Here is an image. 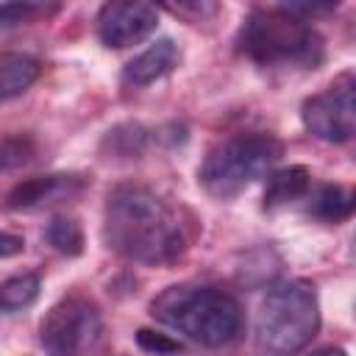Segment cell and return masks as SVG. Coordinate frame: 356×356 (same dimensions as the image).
<instances>
[{
    "mask_svg": "<svg viewBox=\"0 0 356 356\" xmlns=\"http://www.w3.org/2000/svg\"><path fill=\"white\" fill-rule=\"evenodd\" d=\"M103 242L128 261L161 267L184 256L186 231L178 211L153 189L120 184L106 197Z\"/></svg>",
    "mask_w": 356,
    "mask_h": 356,
    "instance_id": "6da1fadb",
    "label": "cell"
},
{
    "mask_svg": "<svg viewBox=\"0 0 356 356\" xmlns=\"http://www.w3.org/2000/svg\"><path fill=\"white\" fill-rule=\"evenodd\" d=\"M150 314L170 331L203 348L231 345L242 334V309L236 298L209 284H175L153 298Z\"/></svg>",
    "mask_w": 356,
    "mask_h": 356,
    "instance_id": "7a4b0ae2",
    "label": "cell"
},
{
    "mask_svg": "<svg viewBox=\"0 0 356 356\" xmlns=\"http://www.w3.org/2000/svg\"><path fill=\"white\" fill-rule=\"evenodd\" d=\"M236 50L259 67L314 70L325 58L320 31L312 22L289 14L284 6L253 8L236 31Z\"/></svg>",
    "mask_w": 356,
    "mask_h": 356,
    "instance_id": "3957f363",
    "label": "cell"
},
{
    "mask_svg": "<svg viewBox=\"0 0 356 356\" xmlns=\"http://www.w3.org/2000/svg\"><path fill=\"white\" fill-rule=\"evenodd\" d=\"M317 331L320 303L314 286L303 278L275 284L256 312V356H295L317 337Z\"/></svg>",
    "mask_w": 356,
    "mask_h": 356,
    "instance_id": "277c9868",
    "label": "cell"
},
{
    "mask_svg": "<svg viewBox=\"0 0 356 356\" xmlns=\"http://www.w3.org/2000/svg\"><path fill=\"white\" fill-rule=\"evenodd\" d=\"M281 156H284V145L273 134L264 131L234 134L217 142L206 153V159L197 167V181L211 197L228 200L236 197L253 181L270 175Z\"/></svg>",
    "mask_w": 356,
    "mask_h": 356,
    "instance_id": "5b68a950",
    "label": "cell"
},
{
    "mask_svg": "<svg viewBox=\"0 0 356 356\" xmlns=\"http://www.w3.org/2000/svg\"><path fill=\"white\" fill-rule=\"evenodd\" d=\"M100 309L83 295L61 298L39 325V342L47 356H86L100 342Z\"/></svg>",
    "mask_w": 356,
    "mask_h": 356,
    "instance_id": "8992f818",
    "label": "cell"
},
{
    "mask_svg": "<svg viewBox=\"0 0 356 356\" xmlns=\"http://www.w3.org/2000/svg\"><path fill=\"white\" fill-rule=\"evenodd\" d=\"M356 81L353 72L337 75L323 92L312 95L300 106L303 128L323 139V142H348L356 131V97H353Z\"/></svg>",
    "mask_w": 356,
    "mask_h": 356,
    "instance_id": "52a82bcc",
    "label": "cell"
},
{
    "mask_svg": "<svg viewBox=\"0 0 356 356\" xmlns=\"http://www.w3.org/2000/svg\"><path fill=\"white\" fill-rule=\"evenodd\" d=\"M159 25V8L150 3H106L97 11V36L106 47L122 50L147 39Z\"/></svg>",
    "mask_w": 356,
    "mask_h": 356,
    "instance_id": "ba28073f",
    "label": "cell"
},
{
    "mask_svg": "<svg viewBox=\"0 0 356 356\" xmlns=\"http://www.w3.org/2000/svg\"><path fill=\"white\" fill-rule=\"evenodd\" d=\"M86 178L75 175V172H53V175H39V178H28L22 184H17L8 197H6V209L11 211H33V209H47L64 200L78 197L86 189Z\"/></svg>",
    "mask_w": 356,
    "mask_h": 356,
    "instance_id": "9c48e42d",
    "label": "cell"
},
{
    "mask_svg": "<svg viewBox=\"0 0 356 356\" xmlns=\"http://www.w3.org/2000/svg\"><path fill=\"white\" fill-rule=\"evenodd\" d=\"M181 61V50L172 39H159L153 42L147 50H142L139 56H134L125 70H122V83L125 86H150L159 78L170 75Z\"/></svg>",
    "mask_w": 356,
    "mask_h": 356,
    "instance_id": "30bf717a",
    "label": "cell"
},
{
    "mask_svg": "<svg viewBox=\"0 0 356 356\" xmlns=\"http://www.w3.org/2000/svg\"><path fill=\"white\" fill-rule=\"evenodd\" d=\"M309 189H312L309 167L292 164V167L273 170L267 175V186H264V209H281V206L298 203L309 195Z\"/></svg>",
    "mask_w": 356,
    "mask_h": 356,
    "instance_id": "8fae6325",
    "label": "cell"
},
{
    "mask_svg": "<svg viewBox=\"0 0 356 356\" xmlns=\"http://www.w3.org/2000/svg\"><path fill=\"white\" fill-rule=\"evenodd\" d=\"M42 75V61L25 53H0V103L28 92Z\"/></svg>",
    "mask_w": 356,
    "mask_h": 356,
    "instance_id": "7c38bea8",
    "label": "cell"
},
{
    "mask_svg": "<svg viewBox=\"0 0 356 356\" xmlns=\"http://www.w3.org/2000/svg\"><path fill=\"white\" fill-rule=\"evenodd\" d=\"M306 214L323 222H342L353 214V192L339 184H320L312 186L306 195Z\"/></svg>",
    "mask_w": 356,
    "mask_h": 356,
    "instance_id": "4fadbf2b",
    "label": "cell"
},
{
    "mask_svg": "<svg viewBox=\"0 0 356 356\" xmlns=\"http://www.w3.org/2000/svg\"><path fill=\"white\" fill-rule=\"evenodd\" d=\"M42 281L36 273H22V275H11L0 284V312L3 314H14L28 309L36 298H39Z\"/></svg>",
    "mask_w": 356,
    "mask_h": 356,
    "instance_id": "5bb4252c",
    "label": "cell"
},
{
    "mask_svg": "<svg viewBox=\"0 0 356 356\" xmlns=\"http://www.w3.org/2000/svg\"><path fill=\"white\" fill-rule=\"evenodd\" d=\"M103 147H108L111 156H122V159H131V156H139L145 147H147V131L136 122H125V125H117L106 134V142Z\"/></svg>",
    "mask_w": 356,
    "mask_h": 356,
    "instance_id": "9a60e30c",
    "label": "cell"
},
{
    "mask_svg": "<svg viewBox=\"0 0 356 356\" xmlns=\"http://www.w3.org/2000/svg\"><path fill=\"white\" fill-rule=\"evenodd\" d=\"M44 236L64 256H78L83 250V231H81V225L72 217H53L47 222Z\"/></svg>",
    "mask_w": 356,
    "mask_h": 356,
    "instance_id": "2e32d148",
    "label": "cell"
},
{
    "mask_svg": "<svg viewBox=\"0 0 356 356\" xmlns=\"http://www.w3.org/2000/svg\"><path fill=\"white\" fill-rule=\"evenodd\" d=\"M36 159V142L28 134H14L0 139V172L22 170Z\"/></svg>",
    "mask_w": 356,
    "mask_h": 356,
    "instance_id": "e0dca14e",
    "label": "cell"
},
{
    "mask_svg": "<svg viewBox=\"0 0 356 356\" xmlns=\"http://www.w3.org/2000/svg\"><path fill=\"white\" fill-rule=\"evenodd\" d=\"M56 11V6H42V3H0V28L28 22L33 17H47Z\"/></svg>",
    "mask_w": 356,
    "mask_h": 356,
    "instance_id": "ac0fdd59",
    "label": "cell"
},
{
    "mask_svg": "<svg viewBox=\"0 0 356 356\" xmlns=\"http://www.w3.org/2000/svg\"><path fill=\"white\" fill-rule=\"evenodd\" d=\"M136 342L145 348V350H150V353H175L178 348H181V342L178 339H172L170 334H159V331H150V328H139L136 331Z\"/></svg>",
    "mask_w": 356,
    "mask_h": 356,
    "instance_id": "d6986e66",
    "label": "cell"
},
{
    "mask_svg": "<svg viewBox=\"0 0 356 356\" xmlns=\"http://www.w3.org/2000/svg\"><path fill=\"white\" fill-rule=\"evenodd\" d=\"M25 250V239L17 236V234H8V231H0V259H8V256H17Z\"/></svg>",
    "mask_w": 356,
    "mask_h": 356,
    "instance_id": "ffe728a7",
    "label": "cell"
},
{
    "mask_svg": "<svg viewBox=\"0 0 356 356\" xmlns=\"http://www.w3.org/2000/svg\"><path fill=\"white\" fill-rule=\"evenodd\" d=\"M312 356H348L342 348H323V350H314Z\"/></svg>",
    "mask_w": 356,
    "mask_h": 356,
    "instance_id": "44dd1931",
    "label": "cell"
}]
</instances>
